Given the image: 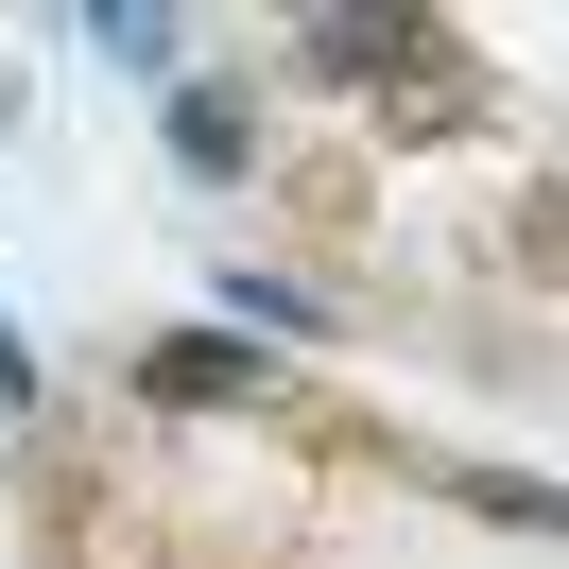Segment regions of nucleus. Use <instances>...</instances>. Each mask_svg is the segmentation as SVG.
Returning a JSON list of instances; mask_svg holds the SVG:
<instances>
[{
    "mask_svg": "<svg viewBox=\"0 0 569 569\" xmlns=\"http://www.w3.org/2000/svg\"><path fill=\"white\" fill-rule=\"evenodd\" d=\"M311 52H328V70H397L415 36H397V18H311Z\"/></svg>",
    "mask_w": 569,
    "mask_h": 569,
    "instance_id": "nucleus-1",
    "label": "nucleus"
}]
</instances>
